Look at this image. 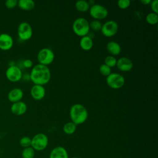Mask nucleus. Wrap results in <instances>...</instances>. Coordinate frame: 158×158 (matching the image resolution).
<instances>
[{"label": "nucleus", "instance_id": "nucleus-1", "mask_svg": "<svg viewBox=\"0 0 158 158\" xmlns=\"http://www.w3.org/2000/svg\"><path fill=\"white\" fill-rule=\"evenodd\" d=\"M51 73L48 66L36 64L31 69L30 73V79L35 85H44L51 80Z\"/></svg>", "mask_w": 158, "mask_h": 158}, {"label": "nucleus", "instance_id": "nucleus-2", "mask_svg": "<svg viewBox=\"0 0 158 158\" xmlns=\"http://www.w3.org/2000/svg\"><path fill=\"white\" fill-rule=\"evenodd\" d=\"M70 117L76 125L83 123L88 118V113L86 107L80 104H75L70 109Z\"/></svg>", "mask_w": 158, "mask_h": 158}, {"label": "nucleus", "instance_id": "nucleus-3", "mask_svg": "<svg viewBox=\"0 0 158 158\" xmlns=\"http://www.w3.org/2000/svg\"><path fill=\"white\" fill-rule=\"evenodd\" d=\"M72 30L77 36L81 37L86 36L90 30L89 22L83 17L77 18L73 22Z\"/></svg>", "mask_w": 158, "mask_h": 158}, {"label": "nucleus", "instance_id": "nucleus-4", "mask_svg": "<svg viewBox=\"0 0 158 158\" xmlns=\"http://www.w3.org/2000/svg\"><path fill=\"white\" fill-rule=\"evenodd\" d=\"M49 143L48 136L43 133L36 134L31 138V147L35 150L41 151L46 148Z\"/></svg>", "mask_w": 158, "mask_h": 158}, {"label": "nucleus", "instance_id": "nucleus-5", "mask_svg": "<svg viewBox=\"0 0 158 158\" xmlns=\"http://www.w3.org/2000/svg\"><path fill=\"white\" fill-rule=\"evenodd\" d=\"M55 54L52 49L44 48L40 50L37 54V60L40 64L48 66L54 60Z\"/></svg>", "mask_w": 158, "mask_h": 158}, {"label": "nucleus", "instance_id": "nucleus-6", "mask_svg": "<svg viewBox=\"0 0 158 158\" xmlns=\"http://www.w3.org/2000/svg\"><path fill=\"white\" fill-rule=\"evenodd\" d=\"M106 83L112 89H119L124 85L125 78L118 73H111L106 77Z\"/></svg>", "mask_w": 158, "mask_h": 158}, {"label": "nucleus", "instance_id": "nucleus-7", "mask_svg": "<svg viewBox=\"0 0 158 158\" xmlns=\"http://www.w3.org/2000/svg\"><path fill=\"white\" fill-rule=\"evenodd\" d=\"M89 11L91 16L98 20L105 19L108 15L107 8L99 4H94L91 5Z\"/></svg>", "mask_w": 158, "mask_h": 158}, {"label": "nucleus", "instance_id": "nucleus-8", "mask_svg": "<svg viewBox=\"0 0 158 158\" xmlns=\"http://www.w3.org/2000/svg\"><path fill=\"white\" fill-rule=\"evenodd\" d=\"M118 25L112 20H108L102 25L101 31L102 34L106 37H112L118 31Z\"/></svg>", "mask_w": 158, "mask_h": 158}, {"label": "nucleus", "instance_id": "nucleus-9", "mask_svg": "<svg viewBox=\"0 0 158 158\" xmlns=\"http://www.w3.org/2000/svg\"><path fill=\"white\" fill-rule=\"evenodd\" d=\"M17 34L19 38L23 41L30 40L33 35V30L28 22H21L17 28Z\"/></svg>", "mask_w": 158, "mask_h": 158}, {"label": "nucleus", "instance_id": "nucleus-10", "mask_svg": "<svg viewBox=\"0 0 158 158\" xmlns=\"http://www.w3.org/2000/svg\"><path fill=\"white\" fill-rule=\"evenodd\" d=\"M6 78L12 82H17L21 80L22 72L21 69L14 65L9 67L6 71Z\"/></svg>", "mask_w": 158, "mask_h": 158}, {"label": "nucleus", "instance_id": "nucleus-11", "mask_svg": "<svg viewBox=\"0 0 158 158\" xmlns=\"http://www.w3.org/2000/svg\"><path fill=\"white\" fill-rule=\"evenodd\" d=\"M14 44L12 37L8 33L0 34V49L2 51L9 50Z\"/></svg>", "mask_w": 158, "mask_h": 158}, {"label": "nucleus", "instance_id": "nucleus-12", "mask_svg": "<svg viewBox=\"0 0 158 158\" xmlns=\"http://www.w3.org/2000/svg\"><path fill=\"white\" fill-rule=\"evenodd\" d=\"M116 66L122 72H128L132 69L133 63L130 59L127 57H122L117 60Z\"/></svg>", "mask_w": 158, "mask_h": 158}, {"label": "nucleus", "instance_id": "nucleus-13", "mask_svg": "<svg viewBox=\"0 0 158 158\" xmlns=\"http://www.w3.org/2000/svg\"><path fill=\"white\" fill-rule=\"evenodd\" d=\"M30 94L31 97L35 100L40 101L44 98L46 90L44 86L42 85H34L30 89Z\"/></svg>", "mask_w": 158, "mask_h": 158}, {"label": "nucleus", "instance_id": "nucleus-14", "mask_svg": "<svg viewBox=\"0 0 158 158\" xmlns=\"http://www.w3.org/2000/svg\"><path fill=\"white\" fill-rule=\"evenodd\" d=\"M27 109V104L23 101H18L12 104L10 110L14 115H22L24 114Z\"/></svg>", "mask_w": 158, "mask_h": 158}, {"label": "nucleus", "instance_id": "nucleus-15", "mask_svg": "<svg viewBox=\"0 0 158 158\" xmlns=\"http://www.w3.org/2000/svg\"><path fill=\"white\" fill-rule=\"evenodd\" d=\"M23 96V92L19 88H13L7 94L8 99L13 103L18 101H20Z\"/></svg>", "mask_w": 158, "mask_h": 158}, {"label": "nucleus", "instance_id": "nucleus-16", "mask_svg": "<svg viewBox=\"0 0 158 158\" xmlns=\"http://www.w3.org/2000/svg\"><path fill=\"white\" fill-rule=\"evenodd\" d=\"M49 158H69V154L62 146H57L52 149L49 154Z\"/></svg>", "mask_w": 158, "mask_h": 158}, {"label": "nucleus", "instance_id": "nucleus-17", "mask_svg": "<svg viewBox=\"0 0 158 158\" xmlns=\"http://www.w3.org/2000/svg\"><path fill=\"white\" fill-rule=\"evenodd\" d=\"M106 49L107 51L111 54V56H117L121 52V46L116 41H110L109 43H107L106 45Z\"/></svg>", "mask_w": 158, "mask_h": 158}, {"label": "nucleus", "instance_id": "nucleus-18", "mask_svg": "<svg viewBox=\"0 0 158 158\" xmlns=\"http://www.w3.org/2000/svg\"><path fill=\"white\" fill-rule=\"evenodd\" d=\"M80 46L84 51L90 50L93 46V39L88 35L81 37L80 40Z\"/></svg>", "mask_w": 158, "mask_h": 158}, {"label": "nucleus", "instance_id": "nucleus-19", "mask_svg": "<svg viewBox=\"0 0 158 158\" xmlns=\"http://www.w3.org/2000/svg\"><path fill=\"white\" fill-rule=\"evenodd\" d=\"M18 6L24 10H31L35 7V3L33 0H19L18 1Z\"/></svg>", "mask_w": 158, "mask_h": 158}, {"label": "nucleus", "instance_id": "nucleus-20", "mask_svg": "<svg viewBox=\"0 0 158 158\" xmlns=\"http://www.w3.org/2000/svg\"><path fill=\"white\" fill-rule=\"evenodd\" d=\"M75 8L80 12H86L89 9V4L85 0H79L75 2Z\"/></svg>", "mask_w": 158, "mask_h": 158}, {"label": "nucleus", "instance_id": "nucleus-21", "mask_svg": "<svg viewBox=\"0 0 158 158\" xmlns=\"http://www.w3.org/2000/svg\"><path fill=\"white\" fill-rule=\"evenodd\" d=\"M77 125L72 122H69L64 124L63 131L67 135H72L76 131Z\"/></svg>", "mask_w": 158, "mask_h": 158}, {"label": "nucleus", "instance_id": "nucleus-22", "mask_svg": "<svg viewBox=\"0 0 158 158\" xmlns=\"http://www.w3.org/2000/svg\"><path fill=\"white\" fill-rule=\"evenodd\" d=\"M35 155V151L30 146L23 148L22 152V158H34Z\"/></svg>", "mask_w": 158, "mask_h": 158}, {"label": "nucleus", "instance_id": "nucleus-23", "mask_svg": "<svg viewBox=\"0 0 158 158\" xmlns=\"http://www.w3.org/2000/svg\"><path fill=\"white\" fill-rule=\"evenodd\" d=\"M146 21L150 25H156L158 22V15L154 12H150L146 16Z\"/></svg>", "mask_w": 158, "mask_h": 158}, {"label": "nucleus", "instance_id": "nucleus-24", "mask_svg": "<svg viewBox=\"0 0 158 158\" xmlns=\"http://www.w3.org/2000/svg\"><path fill=\"white\" fill-rule=\"evenodd\" d=\"M116 64H117V59L113 56H111V55L107 56L104 59V64H106L110 68L115 66Z\"/></svg>", "mask_w": 158, "mask_h": 158}, {"label": "nucleus", "instance_id": "nucleus-25", "mask_svg": "<svg viewBox=\"0 0 158 158\" xmlns=\"http://www.w3.org/2000/svg\"><path fill=\"white\" fill-rule=\"evenodd\" d=\"M89 28H91L94 31H101L102 27V23L99 20H93L90 23H89Z\"/></svg>", "mask_w": 158, "mask_h": 158}, {"label": "nucleus", "instance_id": "nucleus-26", "mask_svg": "<svg viewBox=\"0 0 158 158\" xmlns=\"http://www.w3.org/2000/svg\"><path fill=\"white\" fill-rule=\"evenodd\" d=\"M31 143V138L26 136L22 137L19 141L20 145L23 148L30 147Z\"/></svg>", "mask_w": 158, "mask_h": 158}, {"label": "nucleus", "instance_id": "nucleus-27", "mask_svg": "<svg viewBox=\"0 0 158 158\" xmlns=\"http://www.w3.org/2000/svg\"><path fill=\"white\" fill-rule=\"evenodd\" d=\"M99 72L101 73V74L103 76L107 77L108 75H109L111 73V68H110L109 67H108L107 65H106L104 64H101L100 65V67L99 68Z\"/></svg>", "mask_w": 158, "mask_h": 158}, {"label": "nucleus", "instance_id": "nucleus-28", "mask_svg": "<svg viewBox=\"0 0 158 158\" xmlns=\"http://www.w3.org/2000/svg\"><path fill=\"white\" fill-rule=\"evenodd\" d=\"M131 1L130 0H119L117 1V6L119 8L125 9L130 6Z\"/></svg>", "mask_w": 158, "mask_h": 158}, {"label": "nucleus", "instance_id": "nucleus-29", "mask_svg": "<svg viewBox=\"0 0 158 158\" xmlns=\"http://www.w3.org/2000/svg\"><path fill=\"white\" fill-rule=\"evenodd\" d=\"M18 4V1L17 0H7L5 2V6L9 9H12L15 7Z\"/></svg>", "mask_w": 158, "mask_h": 158}, {"label": "nucleus", "instance_id": "nucleus-30", "mask_svg": "<svg viewBox=\"0 0 158 158\" xmlns=\"http://www.w3.org/2000/svg\"><path fill=\"white\" fill-rule=\"evenodd\" d=\"M150 6L152 10V12L157 14L158 13V0L151 1V2L150 3Z\"/></svg>", "mask_w": 158, "mask_h": 158}, {"label": "nucleus", "instance_id": "nucleus-31", "mask_svg": "<svg viewBox=\"0 0 158 158\" xmlns=\"http://www.w3.org/2000/svg\"><path fill=\"white\" fill-rule=\"evenodd\" d=\"M33 62L31 59H27L23 62V65L25 68H31L33 66Z\"/></svg>", "mask_w": 158, "mask_h": 158}, {"label": "nucleus", "instance_id": "nucleus-32", "mask_svg": "<svg viewBox=\"0 0 158 158\" xmlns=\"http://www.w3.org/2000/svg\"><path fill=\"white\" fill-rule=\"evenodd\" d=\"M141 2L144 5H148L151 2V0H141Z\"/></svg>", "mask_w": 158, "mask_h": 158}, {"label": "nucleus", "instance_id": "nucleus-33", "mask_svg": "<svg viewBox=\"0 0 158 158\" xmlns=\"http://www.w3.org/2000/svg\"><path fill=\"white\" fill-rule=\"evenodd\" d=\"M71 158H79V157H71Z\"/></svg>", "mask_w": 158, "mask_h": 158}]
</instances>
